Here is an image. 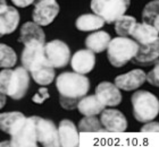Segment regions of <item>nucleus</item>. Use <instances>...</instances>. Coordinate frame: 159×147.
<instances>
[{
  "mask_svg": "<svg viewBox=\"0 0 159 147\" xmlns=\"http://www.w3.org/2000/svg\"><path fill=\"white\" fill-rule=\"evenodd\" d=\"M131 36L138 43V45H150L159 43L158 29L146 23H136L131 32Z\"/></svg>",
  "mask_w": 159,
  "mask_h": 147,
  "instance_id": "2eb2a0df",
  "label": "nucleus"
},
{
  "mask_svg": "<svg viewBox=\"0 0 159 147\" xmlns=\"http://www.w3.org/2000/svg\"><path fill=\"white\" fill-rule=\"evenodd\" d=\"M158 16H159V1L158 0H153V1H150L149 3H147L142 11L143 23L148 24V25H151V26H153L155 28L158 29L159 28Z\"/></svg>",
  "mask_w": 159,
  "mask_h": 147,
  "instance_id": "393cba45",
  "label": "nucleus"
},
{
  "mask_svg": "<svg viewBox=\"0 0 159 147\" xmlns=\"http://www.w3.org/2000/svg\"><path fill=\"white\" fill-rule=\"evenodd\" d=\"M27 71L31 74L34 82L41 86L49 85L55 79L53 67L47 61L46 57H43L40 60H38L37 62H34Z\"/></svg>",
  "mask_w": 159,
  "mask_h": 147,
  "instance_id": "9b49d317",
  "label": "nucleus"
},
{
  "mask_svg": "<svg viewBox=\"0 0 159 147\" xmlns=\"http://www.w3.org/2000/svg\"><path fill=\"white\" fill-rule=\"evenodd\" d=\"M20 24V14L15 7L6 6L0 9V37L15 32Z\"/></svg>",
  "mask_w": 159,
  "mask_h": 147,
  "instance_id": "f3484780",
  "label": "nucleus"
},
{
  "mask_svg": "<svg viewBox=\"0 0 159 147\" xmlns=\"http://www.w3.org/2000/svg\"><path fill=\"white\" fill-rule=\"evenodd\" d=\"M76 109L82 113L83 115H98L101 113L105 105L99 98L97 97V95H84L76 104Z\"/></svg>",
  "mask_w": 159,
  "mask_h": 147,
  "instance_id": "aec40b11",
  "label": "nucleus"
},
{
  "mask_svg": "<svg viewBox=\"0 0 159 147\" xmlns=\"http://www.w3.org/2000/svg\"><path fill=\"white\" fill-rule=\"evenodd\" d=\"M37 117L25 118L20 122L14 132L10 139V146L14 147H35L38 146L37 130H35Z\"/></svg>",
  "mask_w": 159,
  "mask_h": 147,
  "instance_id": "423d86ee",
  "label": "nucleus"
},
{
  "mask_svg": "<svg viewBox=\"0 0 159 147\" xmlns=\"http://www.w3.org/2000/svg\"><path fill=\"white\" fill-rule=\"evenodd\" d=\"M39 1H42V0H33V3H32V5H34V3L39 2Z\"/></svg>",
  "mask_w": 159,
  "mask_h": 147,
  "instance_id": "c9c22d12",
  "label": "nucleus"
},
{
  "mask_svg": "<svg viewBox=\"0 0 159 147\" xmlns=\"http://www.w3.org/2000/svg\"><path fill=\"white\" fill-rule=\"evenodd\" d=\"M132 106L134 118L139 122H148L158 115V98L148 91H138L132 95Z\"/></svg>",
  "mask_w": 159,
  "mask_h": 147,
  "instance_id": "20e7f679",
  "label": "nucleus"
},
{
  "mask_svg": "<svg viewBox=\"0 0 159 147\" xmlns=\"http://www.w3.org/2000/svg\"><path fill=\"white\" fill-rule=\"evenodd\" d=\"M49 97H50V95H49L48 89L44 88V87H42V88H40L39 92L34 95L33 98H32V101H33L34 103H38V104H42L43 102L47 101Z\"/></svg>",
  "mask_w": 159,
  "mask_h": 147,
  "instance_id": "c756f323",
  "label": "nucleus"
},
{
  "mask_svg": "<svg viewBox=\"0 0 159 147\" xmlns=\"http://www.w3.org/2000/svg\"><path fill=\"white\" fill-rule=\"evenodd\" d=\"M1 146H10V141H2V143H0V147Z\"/></svg>",
  "mask_w": 159,
  "mask_h": 147,
  "instance_id": "f704fd0d",
  "label": "nucleus"
},
{
  "mask_svg": "<svg viewBox=\"0 0 159 147\" xmlns=\"http://www.w3.org/2000/svg\"><path fill=\"white\" fill-rule=\"evenodd\" d=\"M110 35L107 32L98 31L90 34L85 39V46L93 53H101L107 49L109 44Z\"/></svg>",
  "mask_w": 159,
  "mask_h": 147,
  "instance_id": "412c9836",
  "label": "nucleus"
},
{
  "mask_svg": "<svg viewBox=\"0 0 159 147\" xmlns=\"http://www.w3.org/2000/svg\"><path fill=\"white\" fill-rule=\"evenodd\" d=\"M79 129L81 132H105V128L98 118L94 115L84 117L79 122Z\"/></svg>",
  "mask_w": 159,
  "mask_h": 147,
  "instance_id": "bb28decb",
  "label": "nucleus"
},
{
  "mask_svg": "<svg viewBox=\"0 0 159 147\" xmlns=\"http://www.w3.org/2000/svg\"><path fill=\"white\" fill-rule=\"evenodd\" d=\"M25 119L22 112H5L0 113V130L11 135L17 126Z\"/></svg>",
  "mask_w": 159,
  "mask_h": 147,
  "instance_id": "b1692460",
  "label": "nucleus"
},
{
  "mask_svg": "<svg viewBox=\"0 0 159 147\" xmlns=\"http://www.w3.org/2000/svg\"><path fill=\"white\" fill-rule=\"evenodd\" d=\"M6 5H7L6 0H0V9H1V8H3Z\"/></svg>",
  "mask_w": 159,
  "mask_h": 147,
  "instance_id": "72a5a7b5",
  "label": "nucleus"
},
{
  "mask_svg": "<svg viewBox=\"0 0 159 147\" xmlns=\"http://www.w3.org/2000/svg\"><path fill=\"white\" fill-rule=\"evenodd\" d=\"M144 126L141 128V131L142 132H158V122L156 121H148V122H144Z\"/></svg>",
  "mask_w": 159,
  "mask_h": 147,
  "instance_id": "7c9ffc66",
  "label": "nucleus"
},
{
  "mask_svg": "<svg viewBox=\"0 0 159 147\" xmlns=\"http://www.w3.org/2000/svg\"><path fill=\"white\" fill-rule=\"evenodd\" d=\"M146 72L141 69H134L131 71L117 76L115 78V85L123 91H134L146 83Z\"/></svg>",
  "mask_w": 159,
  "mask_h": 147,
  "instance_id": "ddd939ff",
  "label": "nucleus"
},
{
  "mask_svg": "<svg viewBox=\"0 0 159 147\" xmlns=\"http://www.w3.org/2000/svg\"><path fill=\"white\" fill-rule=\"evenodd\" d=\"M96 95L105 106H116L122 102V94L115 84L102 82L96 87Z\"/></svg>",
  "mask_w": 159,
  "mask_h": 147,
  "instance_id": "4468645a",
  "label": "nucleus"
},
{
  "mask_svg": "<svg viewBox=\"0 0 159 147\" xmlns=\"http://www.w3.org/2000/svg\"><path fill=\"white\" fill-rule=\"evenodd\" d=\"M70 66L75 72L85 75L92 71L96 66V56L91 50H79L70 59Z\"/></svg>",
  "mask_w": 159,
  "mask_h": 147,
  "instance_id": "f8f14e48",
  "label": "nucleus"
},
{
  "mask_svg": "<svg viewBox=\"0 0 159 147\" xmlns=\"http://www.w3.org/2000/svg\"><path fill=\"white\" fill-rule=\"evenodd\" d=\"M16 61L17 54L13 48L0 43V68H13Z\"/></svg>",
  "mask_w": 159,
  "mask_h": 147,
  "instance_id": "cd10ccee",
  "label": "nucleus"
},
{
  "mask_svg": "<svg viewBox=\"0 0 159 147\" xmlns=\"http://www.w3.org/2000/svg\"><path fill=\"white\" fill-rule=\"evenodd\" d=\"M131 0H91V9L105 23L111 24L125 14Z\"/></svg>",
  "mask_w": 159,
  "mask_h": 147,
  "instance_id": "39448f33",
  "label": "nucleus"
},
{
  "mask_svg": "<svg viewBox=\"0 0 159 147\" xmlns=\"http://www.w3.org/2000/svg\"><path fill=\"white\" fill-rule=\"evenodd\" d=\"M11 2L16 7L25 8V7H29L30 5H32V3H33V0H11Z\"/></svg>",
  "mask_w": 159,
  "mask_h": 147,
  "instance_id": "2f4dec72",
  "label": "nucleus"
},
{
  "mask_svg": "<svg viewBox=\"0 0 159 147\" xmlns=\"http://www.w3.org/2000/svg\"><path fill=\"white\" fill-rule=\"evenodd\" d=\"M30 85V75L24 67L3 68L0 71V92L13 100L25 96Z\"/></svg>",
  "mask_w": 159,
  "mask_h": 147,
  "instance_id": "f03ea898",
  "label": "nucleus"
},
{
  "mask_svg": "<svg viewBox=\"0 0 159 147\" xmlns=\"http://www.w3.org/2000/svg\"><path fill=\"white\" fill-rule=\"evenodd\" d=\"M105 25V20L96 14H84L80 16L75 22V26L79 31L90 32V31H98Z\"/></svg>",
  "mask_w": 159,
  "mask_h": 147,
  "instance_id": "5701e85b",
  "label": "nucleus"
},
{
  "mask_svg": "<svg viewBox=\"0 0 159 147\" xmlns=\"http://www.w3.org/2000/svg\"><path fill=\"white\" fill-rule=\"evenodd\" d=\"M44 57L53 68H64L70 60V50L66 43L59 40L50 41L43 45Z\"/></svg>",
  "mask_w": 159,
  "mask_h": 147,
  "instance_id": "0eeeda50",
  "label": "nucleus"
},
{
  "mask_svg": "<svg viewBox=\"0 0 159 147\" xmlns=\"http://www.w3.org/2000/svg\"><path fill=\"white\" fill-rule=\"evenodd\" d=\"M106 50L111 66L120 68L132 61L138 52V43L127 36H118L110 40Z\"/></svg>",
  "mask_w": 159,
  "mask_h": 147,
  "instance_id": "7ed1b4c3",
  "label": "nucleus"
},
{
  "mask_svg": "<svg viewBox=\"0 0 159 147\" xmlns=\"http://www.w3.org/2000/svg\"><path fill=\"white\" fill-rule=\"evenodd\" d=\"M159 56V44H150V45H138V52L132 59L133 62L138 65L148 66L156 63Z\"/></svg>",
  "mask_w": 159,
  "mask_h": 147,
  "instance_id": "6ab92c4d",
  "label": "nucleus"
},
{
  "mask_svg": "<svg viewBox=\"0 0 159 147\" xmlns=\"http://www.w3.org/2000/svg\"><path fill=\"white\" fill-rule=\"evenodd\" d=\"M99 120L105 130L109 132H123L127 128V120L125 115L115 109H103Z\"/></svg>",
  "mask_w": 159,
  "mask_h": 147,
  "instance_id": "9d476101",
  "label": "nucleus"
},
{
  "mask_svg": "<svg viewBox=\"0 0 159 147\" xmlns=\"http://www.w3.org/2000/svg\"><path fill=\"white\" fill-rule=\"evenodd\" d=\"M20 42L24 45L29 44H44L46 35L40 25L34 22H27L20 27Z\"/></svg>",
  "mask_w": 159,
  "mask_h": 147,
  "instance_id": "a211bd4d",
  "label": "nucleus"
},
{
  "mask_svg": "<svg viewBox=\"0 0 159 147\" xmlns=\"http://www.w3.org/2000/svg\"><path fill=\"white\" fill-rule=\"evenodd\" d=\"M6 95L5 94H2V93H1V92H0V110H1V109L3 108V106H5V105H6Z\"/></svg>",
  "mask_w": 159,
  "mask_h": 147,
  "instance_id": "473e14b6",
  "label": "nucleus"
},
{
  "mask_svg": "<svg viewBox=\"0 0 159 147\" xmlns=\"http://www.w3.org/2000/svg\"><path fill=\"white\" fill-rule=\"evenodd\" d=\"M58 136H59V146L75 147L80 145V135L76 126L70 120H61L58 126Z\"/></svg>",
  "mask_w": 159,
  "mask_h": 147,
  "instance_id": "dca6fc26",
  "label": "nucleus"
},
{
  "mask_svg": "<svg viewBox=\"0 0 159 147\" xmlns=\"http://www.w3.org/2000/svg\"><path fill=\"white\" fill-rule=\"evenodd\" d=\"M38 143L44 147H58L59 146V136L56 124L51 120L42 119L37 117L35 122Z\"/></svg>",
  "mask_w": 159,
  "mask_h": 147,
  "instance_id": "6e6552de",
  "label": "nucleus"
},
{
  "mask_svg": "<svg viewBox=\"0 0 159 147\" xmlns=\"http://www.w3.org/2000/svg\"><path fill=\"white\" fill-rule=\"evenodd\" d=\"M115 32L119 36H129L132 32L133 27L135 26L136 19L132 16H127V15H122L118 17L115 22Z\"/></svg>",
  "mask_w": 159,
  "mask_h": 147,
  "instance_id": "a878e982",
  "label": "nucleus"
},
{
  "mask_svg": "<svg viewBox=\"0 0 159 147\" xmlns=\"http://www.w3.org/2000/svg\"><path fill=\"white\" fill-rule=\"evenodd\" d=\"M56 87L59 93L60 105L65 110H74L77 102L88 94L90 82L84 75L66 71L57 77Z\"/></svg>",
  "mask_w": 159,
  "mask_h": 147,
  "instance_id": "f257e3e1",
  "label": "nucleus"
},
{
  "mask_svg": "<svg viewBox=\"0 0 159 147\" xmlns=\"http://www.w3.org/2000/svg\"><path fill=\"white\" fill-rule=\"evenodd\" d=\"M59 14V5L56 0H42L34 3L32 13L33 22L40 26H48Z\"/></svg>",
  "mask_w": 159,
  "mask_h": 147,
  "instance_id": "1a4fd4ad",
  "label": "nucleus"
},
{
  "mask_svg": "<svg viewBox=\"0 0 159 147\" xmlns=\"http://www.w3.org/2000/svg\"><path fill=\"white\" fill-rule=\"evenodd\" d=\"M43 45L44 44H29L24 45V50L20 56V61L22 65L26 70L30 69V67L37 62L41 58L44 57V51H43Z\"/></svg>",
  "mask_w": 159,
  "mask_h": 147,
  "instance_id": "4be33fe9",
  "label": "nucleus"
},
{
  "mask_svg": "<svg viewBox=\"0 0 159 147\" xmlns=\"http://www.w3.org/2000/svg\"><path fill=\"white\" fill-rule=\"evenodd\" d=\"M146 82H148L151 85L158 87L159 86V66H158V61L156 62L155 65V68L151 70V71L146 75Z\"/></svg>",
  "mask_w": 159,
  "mask_h": 147,
  "instance_id": "c85d7f7f",
  "label": "nucleus"
}]
</instances>
